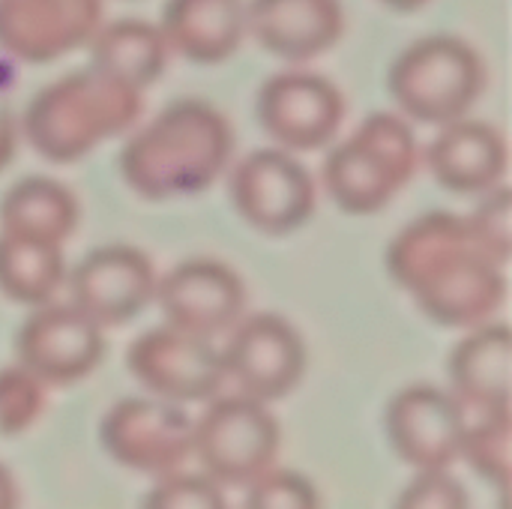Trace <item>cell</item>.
<instances>
[{
	"instance_id": "10",
	"label": "cell",
	"mask_w": 512,
	"mask_h": 509,
	"mask_svg": "<svg viewBox=\"0 0 512 509\" xmlns=\"http://www.w3.org/2000/svg\"><path fill=\"white\" fill-rule=\"evenodd\" d=\"M228 378L258 402L285 399L306 372V345L297 327L273 312L246 315L231 327L222 351Z\"/></svg>"
},
{
	"instance_id": "2",
	"label": "cell",
	"mask_w": 512,
	"mask_h": 509,
	"mask_svg": "<svg viewBox=\"0 0 512 509\" xmlns=\"http://www.w3.org/2000/svg\"><path fill=\"white\" fill-rule=\"evenodd\" d=\"M231 153L228 117L204 99H180L126 141L120 174L141 198H186L210 189L228 168Z\"/></svg>"
},
{
	"instance_id": "26",
	"label": "cell",
	"mask_w": 512,
	"mask_h": 509,
	"mask_svg": "<svg viewBox=\"0 0 512 509\" xmlns=\"http://www.w3.org/2000/svg\"><path fill=\"white\" fill-rule=\"evenodd\" d=\"M246 509H321L315 486L297 474L270 468L255 483L246 486Z\"/></svg>"
},
{
	"instance_id": "16",
	"label": "cell",
	"mask_w": 512,
	"mask_h": 509,
	"mask_svg": "<svg viewBox=\"0 0 512 509\" xmlns=\"http://www.w3.org/2000/svg\"><path fill=\"white\" fill-rule=\"evenodd\" d=\"M102 27V0H0V48L51 63L87 45Z\"/></svg>"
},
{
	"instance_id": "18",
	"label": "cell",
	"mask_w": 512,
	"mask_h": 509,
	"mask_svg": "<svg viewBox=\"0 0 512 509\" xmlns=\"http://www.w3.org/2000/svg\"><path fill=\"white\" fill-rule=\"evenodd\" d=\"M432 177L459 195H489L507 174V141L483 120L459 117L444 123L426 150Z\"/></svg>"
},
{
	"instance_id": "25",
	"label": "cell",
	"mask_w": 512,
	"mask_h": 509,
	"mask_svg": "<svg viewBox=\"0 0 512 509\" xmlns=\"http://www.w3.org/2000/svg\"><path fill=\"white\" fill-rule=\"evenodd\" d=\"M45 411V384L24 366L0 369V435L27 432Z\"/></svg>"
},
{
	"instance_id": "19",
	"label": "cell",
	"mask_w": 512,
	"mask_h": 509,
	"mask_svg": "<svg viewBox=\"0 0 512 509\" xmlns=\"http://www.w3.org/2000/svg\"><path fill=\"white\" fill-rule=\"evenodd\" d=\"M510 366V327L492 321L471 327L450 357L453 396L477 414L510 411Z\"/></svg>"
},
{
	"instance_id": "12",
	"label": "cell",
	"mask_w": 512,
	"mask_h": 509,
	"mask_svg": "<svg viewBox=\"0 0 512 509\" xmlns=\"http://www.w3.org/2000/svg\"><path fill=\"white\" fill-rule=\"evenodd\" d=\"M18 366L33 372L45 387H69L87 378L105 354L102 327L72 303H45L21 324Z\"/></svg>"
},
{
	"instance_id": "14",
	"label": "cell",
	"mask_w": 512,
	"mask_h": 509,
	"mask_svg": "<svg viewBox=\"0 0 512 509\" xmlns=\"http://www.w3.org/2000/svg\"><path fill=\"white\" fill-rule=\"evenodd\" d=\"M156 303L168 327L216 339L243 318L246 288L228 264L189 258L156 282Z\"/></svg>"
},
{
	"instance_id": "22",
	"label": "cell",
	"mask_w": 512,
	"mask_h": 509,
	"mask_svg": "<svg viewBox=\"0 0 512 509\" xmlns=\"http://www.w3.org/2000/svg\"><path fill=\"white\" fill-rule=\"evenodd\" d=\"M90 45V66L120 78L135 90L156 84L168 66V42L162 30L141 18H120L102 24Z\"/></svg>"
},
{
	"instance_id": "15",
	"label": "cell",
	"mask_w": 512,
	"mask_h": 509,
	"mask_svg": "<svg viewBox=\"0 0 512 509\" xmlns=\"http://www.w3.org/2000/svg\"><path fill=\"white\" fill-rule=\"evenodd\" d=\"M465 408L432 384H414L387 405V438L399 459L414 471H450L459 462Z\"/></svg>"
},
{
	"instance_id": "29",
	"label": "cell",
	"mask_w": 512,
	"mask_h": 509,
	"mask_svg": "<svg viewBox=\"0 0 512 509\" xmlns=\"http://www.w3.org/2000/svg\"><path fill=\"white\" fill-rule=\"evenodd\" d=\"M396 509H471L465 486L447 471H417Z\"/></svg>"
},
{
	"instance_id": "9",
	"label": "cell",
	"mask_w": 512,
	"mask_h": 509,
	"mask_svg": "<svg viewBox=\"0 0 512 509\" xmlns=\"http://www.w3.org/2000/svg\"><path fill=\"white\" fill-rule=\"evenodd\" d=\"M231 201L246 225L270 237H285L312 219L318 189L291 150L264 147L234 168Z\"/></svg>"
},
{
	"instance_id": "28",
	"label": "cell",
	"mask_w": 512,
	"mask_h": 509,
	"mask_svg": "<svg viewBox=\"0 0 512 509\" xmlns=\"http://www.w3.org/2000/svg\"><path fill=\"white\" fill-rule=\"evenodd\" d=\"M144 509H231L222 486L207 474H171L144 498Z\"/></svg>"
},
{
	"instance_id": "3",
	"label": "cell",
	"mask_w": 512,
	"mask_h": 509,
	"mask_svg": "<svg viewBox=\"0 0 512 509\" xmlns=\"http://www.w3.org/2000/svg\"><path fill=\"white\" fill-rule=\"evenodd\" d=\"M141 117V90L87 66L42 87L24 111L30 147L57 165L78 162Z\"/></svg>"
},
{
	"instance_id": "1",
	"label": "cell",
	"mask_w": 512,
	"mask_h": 509,
	"mask_svg": "<svg viewBox=\"0 0 512 509\" xmlns=\"http://www.w3.org/2000/svg\"><path fill=\"white\" fill-rule=\"evenodd\" d=\"M390 276L444 327H480L504 306L507 276L471 237L465 216L426 213L390 240Z\"/></svg>"
},
{
	"instance_id": "4",
	"label": "cell",
	"mask_w": 512,
	"mask_h": 509,
	"mask_svg": "<svg viewBox=\"0 0 512 509\" xmlns=\"http://www.w3.org/2000/svg\"><path fill=\"white\" fill-rule=\"evenodd\" d=\"M420 150L411 126L396 114H372L336 144L324 165V189L351 216L381 213L414 177Z\"/></svg>"
},
{
	"instance_id": "6",
	"label": "cell",
	"mask_w": 512,
	"mask_h": 509,
	"mask_svg": "<svg viewBox=\"0 0 512 509\" xmlns=\"http://www.w3.org/2000/svg\"><path fill=\"white\" fill-rule=\"evenodd\" d=\"M282 429L267 402L252 396H216L192 429V453L219 486L246 489L276 468Z\"/></svg>"
},
{
	"instance_id": "21",
	"label": "cell",
	"mask_w": 512,
	"mask_h": 509,
	"mask_svg": "<svg viewBox=\"0 0 512 509\" xmlns=\"http://www.w3.org/2000/svg\"><path fill=\"white\" fill-rule=\"evenodd\" d=\"M78 228L75 195L51 177H24L0 201V234L63 246Z\"/></svg>"
},
{
	"instance_id": "32",
	"label": "cell",
	"mask_w": 512,
	"mask_h": 509,
	"mask_svg": "<svg viewBox=\"0 0 512 509\" xmlns=\"http://www.w3.org/2000/svg\"><path fill=\"white\" fill-rule=\"evenodd\" d=\"M381 3H387V6H393V9H399V12H414V9L426 6L429 0H381Z\"/></svg>"
},
{
	"instance_id": "24",
	"label": "cell",
	"mask_w": 512,
	"mask_h": 509,
	"mask_svg": "<svg viewBox=\"0 0 512 509\" xmlns=\"http://www.w3.org/2000/svg\"><path fill=\"white\" fill-rule=\"evenodd\" d=\"M510 444H512V414L495 411L480 414L477 423L465 426L459 459H465L483 480L495 483L501 498H507L510 486Z\"/></svg>"
},
{
	"instance_id": "5",
	"label": "cell",
	"mask_w": 512,
	"mask_h": 509,
	"mask_svg": "<svg viewBox=\"0 0 512 509\" xmlns=\"http://www.w3.org/2000/svg\"><path fill=\"white\" fill-rule=\"evenodd\" d=\"M387 87L405 117L444 126L468 117L486 87V66L462 36L438 33L411 42L393 60Z\"/></svg>"
},
{
	"instance_id": "27",
	"label": "cell",
	"mask_w": 512,
	"mask_h": 509,
	"mask_svg": "<svg viewBox=\"0 0 512 509\" xmlns=\"http://www.w3.org/2000/svg\"><path fill=\"white\" fill-rule=\"evenodd\" d=\"M486 201L474 210V216H468V231L474 237V243L501 267H507L510 261V189L498 186L489 195H483Z\"/></svg>"
},
{
	"instance_id": "20",
	"label": "cell",
	"mask_w": 512,
	"mask_h": 509,
	"mask_svg": "<svg viewBox=\"0 0 512 509\" xmlns=\"http://www.w3.org/2000/svg\"><path fill=\"white\" fill-rule=\"evenodd\" d=\"M168 51L192 63H222L246 39L243 0H168L159 24Z\"/></svg>"
},
{
	"instance_id": "31",
	"label": "cell",
	"mask_w": 512,
	"mask_h": 509,
	"mask_svg": "<svg viewBox=\"0 0 512 509\" xmlns=\"http://www.w3.org/2000/svg\"><path fill=\"white\" fill-rule=\"evenodd\" d=\"M0 509H18V486L3 465H0Z\"/></svg>"
},
{
	"instance_id": "17",
	"label": "cell",
	"mask_w": 512,
	"mask_h": 509,
	"mask_svg": "<svg viewBox=\"0 0 512 509\" xmlns=\"http://www.w3.org/2000/svg\"><path fill=\"white\" fill-rule=\"evenodd\" d=\"M345 30L339 0H249L246 33L273 57L300 63L330 51Z\"/></svg>"
},
{
	"instance_id": "13",
	"label": "cell",
	"mask_w": 512,
	"mask_h": 509,
	"mask_svg": "<svg viewBox=\"0 0 512 509\" xmlns=\"http://www.w3.org/2000/svg\"><path fill=\"white\" fill-rule=\"evenodd\" d=\"M258 120L282 150H321L342 129L345 99L318 72H279L258 93Z\"/></svg>"
},
{
	"instance_id": "7",
	"label": "cell",
	"mask_w": 512,
	"mask_h": 509,
	"mask_svg": "<svg viewBox=\"0 0 512 509\" xmlns=\"http://www.w3.org/2000/svg\"><path fill=\"white\" fill-rule=\"evenodd\" d=\"M189 414L165 399H120L102 420L105 453L144 477H171L192 456Z\"/></svg>"
},
{
	"instance_id": "11",
	"label": "cell",
	"mask_w": 512,
	"mask_h": 509,
	"mask_svg": "<svg viewBox=\"0 0 512 509\" xmlns=\"http://www.w3.org/2000/svg\"><path fill=\"white\" fill-rule=\"evenodd\" d=\"M156 282L153 261L129 243L99 246L66 270L69 303L102 330L138 318L156 300Z\"/></svg>"
},
{
	"instance_id": "23",
	"label": "cell",
	"mask_w": 512,
	"mask_h": 509,
	"mask_svg": "<svg viewBox=\"0 0 512 509\" xmlns=\"http://www.w3.org/2000/svg\"><path fill=\"white\" fill-rule=\"evenodd\" d=\"M66 285L63 246L0 234V291L21 306H45Z\"/></svg>"
},
{
	"instance_id": "30",
	"label": "cell",
	"mask_w": 512,
	"mask_h": 509,
	"mask_svg": "<svg viewBox=\"0 0 512 509\" xmlns=\"http://www.w3.org/2000/svg\"><path fill=\"white\" fill-rule=\"evenodd\" d=\"M15 141H18V132H15V117L9 111V105L0 99V171L15 159Z\"/></svg>"
},
{
	"instance_id": "8",
	"label": "cell",
	"mask_w": 512,
	"mask_h": 509,
	"mask_svg": "<svg viewBox=\"0 0 512 509\" xmlns=\"http://www.w3.org/2000/svg\"><path fill=\"white\" fill-rule=\"evenodd\" d=\"M126 366L144 390L174 405L210 402L228 381L222 351L213 339H201L168 324L141 333L126 354Z\"/></svg>"
}]
</instances>
